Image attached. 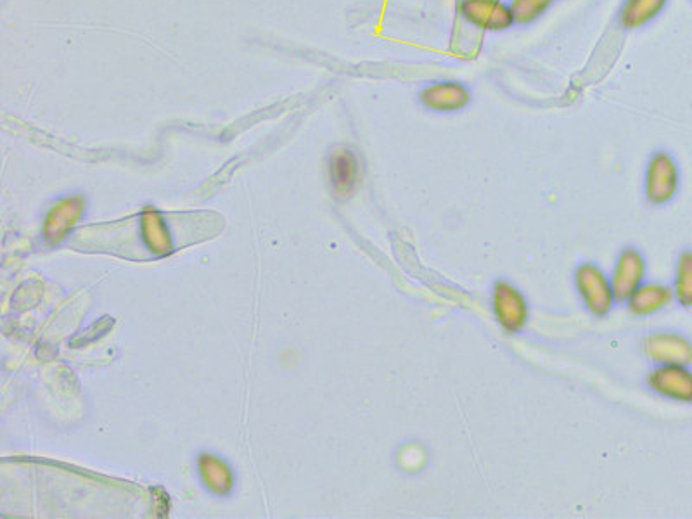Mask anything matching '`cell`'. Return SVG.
I'll return each mask as SVG.
<instances>
[{"mask_svg": "<svg viewBox=\"0 0 692 519\" xmlns=\"http://www.w3.org/2000/svg\"><path fill=\"white\" fill-rule=\"evenodd\" d=\"M575 284H577L578 293L592 314L597 315V317L609 314L616 298L611 281L604 276L603 270L592 263H584L577 269Z\"/></svg>", "mask_w": 692, "mask_h": 519, "instance_id": "cell-1", "label": "cell"}, {"mask_svg": "<svg viewBox=\"0 0 692 519\" xmlns=\"http://www.w3.org/2000/svg\"><path fill=\"white\" fill-rule=\"evenodd\" d=\"M492 307L495 319L506 333H519L525 329L530 308L525 296L516 286L506 281L497 282L492 293Z\"/></svg>", "mask_w": 692, "mask_h": 519, "instance_id": "cell-2", "label": "cell"}, {"mask_svg": "<svg viewBox=\"0 0 692 519\" xmlns=\"http://www.w3.org/2000/svg\"><path fill=\"white\" fill-rule=\"evenodd\" d=\"M679 189V168L667 153L654 154L646 170V196L653 205H665Z\"/></svg>", "mask_w": 692, "mask_h": 519, "instance_id": "cell-3", "label": "cell"}, {"mask_svg": "<svg viewBox=\"0 0 692 519\" xmlns=\"http://www.w3.org/2000/svg\"><path fill=\"white\" fill-rule=\"evenodd\" d=\"M461 14L471 25L487 32H502L514 25L511 7L502 0H462Z\"/></svg>", "mask_w": 692, "mask_h": 519, "instance_id": "cell-4", "label": "cell"}, {"mask_svg": "<svg viewBox=\"0 0 692 519\" xmlns=\"http://www.w3.org/2000/svg\"><path fill=\"white\" fill-rule=\"evenodd\" d=\"M644 353L660 366H687L692 362V345L679 334H649Z\"/></svg>", "mask_w": 692, "mask_h": 519, "instance_id": "cell-5", "label": "cell"}, {"mask_svg": "<svg viewBox=\"0 0 692 519\" xmlns=\"http://www.w3.org/2000/svg\"><path fill=\"white\" fill-rule=\"evenodd\" d=\"M646 277V262L644 257L637 250L623 251L618 257L613 277H611V286L613 293L618 302H627L630 296L634 295L635 289L644 284Z\"/></svg>", "mask_w": 692, "mask_h": 519, "instance_id": "cell-6", "label": "cell"}, {"mask_svg": "<svg viewBox=\"0 0 692 519\" xmlns=\"http://www.w3.org/2000/svg\"><path fill=\"white\" fill-rule=\"evenodd\" d=\"M419 101L424 108L436 113H454L468 106L471 94L468 87L459 82H438L426 85L419 94Z\"/></svg>", "mask_w": 692, "mask_h": 519, "instance_id": "cell-7", "label": "cell"}, {"mask_svg": "<svg viewBox=\"0 0 692 519\" xmlns=\"http://www.w3.org/2000/svg\"><path fill=\"white\" fill-rule=\"evenodd\" d=\"M649 386L675 402H692V372L686 366H661L649 376Z\"/></svg>", "mask_w": 692, "mask_h": 519, "instance_id": "cell-8", "label": "cell"}, {"mask_svg": "<svg viewBox=\"0 0 692 519\" xmlns=\"http://www.w3.org/2000/svg\"><path fill=\"white\" fill-rule=\"evenodd\" d=\"M360 163L352 149L341 148L329 158V180L334 193L350 196L359 184Z\"/></svg>", "mask_w": 692, "mask_h": 519, "instance_id": "cell-9", "label": "cell"}, {"mask_svg": "<svg viewBox=\"0 0 692 519\" xmlns=\"http://www.w3.org/2000/svg\"><path fill=\"white\" fill-rule=\"evenodd\" d=\"M673 291L663 284H642L635 289L634 295L628 298V308L635 315H651L672 302Z\"/></svg>", "mask_w": 692, "mask_h": 519, "instance_id": "cell-10", "label": "cell"}, {"mask_svg": "<svg viewBox=\"0 0 692 519\" xmlns=\"http://www.w3.org/2000/svg\"><path fill=\"white\" fill-rule=\"evenodd\" d=\"M668 0H625L620 21L628 30L641 28L653 21L665 9Z\"/></svg>", "mask_w": 692, "mask_h": 519, "instance_id": "cell-11", "label": "cell"}, {"mask_svg": "<svg viewBox=\"0 0 692 519\" xmlns=\"http://www.w3.org/2000/svg\"><path fill=\"white\" fill-rule=\"evenodd\" d=\"M675 296L680 305L692 307V253L686 251L680 257L677 265V277H675Z\"/></svg>", "mask_w": 692, "mask_h": 519, "instance_id": "cell-12", "label": "cell"}, {"mask_svg": "<svg viewBox=\"0 0 692 519\" xmlns=\"http://www.w3.org/2000/svg\"><path fill=\"white\" fill-rule=\"evenodd\" d=\"M554 0H511V13L514 23L518 25H530L552 6Z\"/></svg>", "mask_w": 692, "mask_h": 519, "instance_id": "cell-13", "label": "cell"}]
</instances>
